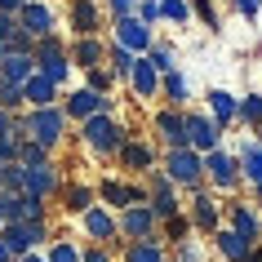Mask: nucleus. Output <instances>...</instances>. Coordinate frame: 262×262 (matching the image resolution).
I'll return each mask as SVG.
<instances>
[{"mask_svg": "<svg viewBox=\"0 0 262 262\" xmlns=\"http://www.w3.org/2000/svg\"><path fill=\"white\" fill-rule=\"evenodd\" d=\"M80 262H116V253H111V249H102V245H84Z\"/></svg>", "mask_w": 262, "mask_h": 262, "instance_id": "nucleus-44", "label": "nucleus"}, {"mask_svg": "<svg viewBox=\"0 0 262 262\" xmlns=\"http://www.w3.org/2000/svg\"><path fill=\"white\" fill-rule=\"evenodd\" d=\"M102 98L107 94H94V89H71V94H62V111H67V120L71 124H84L89 116H98L102 111Z\"/></svg>", "mask_w": 262, "mask_h": 262, "instance_id": "nucleus-20", "label": "nucleus"}, {"mask_svg": "<svg viewBox=\"0 0 262 262\" xmlns=\"http://www.w3.org/2000/svg\"><path fill=\"white\" fill-rule=\"evenodd\" d=\"M0 227H5V222H0Z\"/></svg>", "mask_w": 262, "mask_h": 262, "instance_id": "nucleus-56", "label": "nucleus"}, {"mask_svg": "<svg viewBox=\"0 0 262 262\" xmlns=\"http://www.w3.org/2000/svg\"><path fill=\"white\" fill-rule=\"evenodd\" d=\"M235 160H240V178L249 187H262V138H240Z\"/></svg>", "mask_w": 262, "mask_h": 262, "instance_id": "nucleus-23", "label": "nucleus"}, {"mask_svg": "<svg viewBox=\"0 0 262 262\" xmlns=\"http://www.w3.org/2000/svg\"><path fill=\"white\" fill-rule=\"evenodd\" d=\"M245 262H262V245H253V249H249V258Z\"/></svg>", "mask_w": 262, "mask_h": 262, "instance_id": "nucleus-52", "label": "nucleus"}, {"mask_svg": "<svg viewBox=\"0 0 262 262\" xmlns=\"http://www.w3.org/2000/svg\"><path fill=\"white\" fill-rule=\"evenodd\" d=\"M134 18H138V23H147V27L156 31V23H160V0H138Z\"/></svg>", "mask_w": 262, "mask_h": 262, "instance_id": "nucleus-42", "label": "nucleus"}, {"mask_svg": "<svg viewBox=\"0 0 262 262\" xmlns=\"http://www.w3.org/2000/svg\"><path fill=\"white\" fill-rule=\"evenodd\" d=\"M54 235H49V222H5L0 227V245L9 249V258H23L31 249L49 245Z\"/></svg>", "mask_w": 262, "mask_h": 262, "instance_id": "nucleus-8", "label": "nucleus"}, {"mask_svg": "<svg viewBox=\"0 0 262 262\" xmlns=\"http://www.w3.org/2000/svg\"><path fill=\"white\" fill-rule=\"evenodd\" d=\"M0 165H18V142L14 138H0Z\"/></svg>", "mask_w": 262, "mask_h": 262, "instance_id": "nucleus-45", "label": "nucleus"}, {"mask_svg": "<svg viewBox=\"0 0 262 262\" xmlns=\"http://www.w3.org/2000/svg\"><path fill=\"white\" fill-rule=\"evenodd\" d=\"M182 213L191 218V231L195 235H213L222 227V200L209 191V187H195V191H191V205L182 209Z\"/></svg>", "mask_w": 262, "mask_h": 262, "instance_id": "nucleus-9", "label": "nucleus"}, {"mask_svg": "<svg viewBox=\"0 0 262 262\" xmlns=\"http://www.w3.org/2000/svg\"><path fill=\"white\" fill-rule=\"evenodd\" d=\"M191 218L187 213H173V218H165L160 222V240H165V249H173V245H182V240H191Z\"/></svg>", "mask_w": 262, "mask_h": 262, "instance_id": "nucleus-30", "label": "nucleus"}, {"mask_svg": "<svg viewBox=\"0 0 262 262\" xmlns=\"http://www.w3.org/2000/svg\"><path fill=\"white\" fill-rule=\"evenodd\" d=\"M23 107H27V102H23V89H18V84H5V80H0V111L18 116Z\"/></svg>", "mask_w": 262, "mask_h": 262, "instance_id": "nucleus-39", "label": "nucleus"}, {"mask_svg": "<svg viewBox=\"0 0 262 262\" xmlns=\"http://www.w3.org/2000/svg\"><path fill=\"white\" fill-rule=\"evenodd\" d=\"M129 94L138 98V102H151V98H160V71H156L147 58H138V62H134V76H129Z\"/></svg>", "mask_w": 262, "mask_h": 262, "instance_id": "nucleus-24", "label": "nucleus"}, {"mask_svg": "<svg viewBox=\"0 0 262 262\" xmlns=\"http://www.w3.org/2000/svg\"><path fill=\"white\" fill-rule=\"evenodd\" d=\"M116 165L124 169V178H142V173H151L160 165V147L151 138H138V134H129L124 147L116 151Z\"/></svg>", "mask_w": 262, "mask_h": 262, "instance_id": "nucleus-7", "label": "nucleus"}, {"mask_svg": "<svg viewBox=\"0 0 262 262\" xmlns=\"http://www.w3.org/2000/svg\"><path fill=\"white\" fill-rule=\"evenodd\" d=\"M231 9L240 18H249V23H258L262 18V0H231Z\"/></svg>", "mask_w": 262, "mask_h": 262, "instance_id": "nucleus-43", "label": "nucleus"}, {"mask_svg": "<svg viewBox=\"0 0 262 262\" xmlns=\"http://www.w3.org/2000/svg\"><path fill=\"white\" fill-rule=\"evenodd\" d=\"M36 49V40L31 36H23V31H14V40H9V54H31Z\"/></svg>", "mask_w": 262, "mask_h": 262, "instance_id": "nucleus-46", "label": "nucleus"}, {"mask_svg": "<svg viewBox=\"0 0 262 262\" xmlns=\"http://www.w3.org/2000/svg\"><path fill=\"white\" fill-rule=\"evenodd\" d=\"M187 5H191V18H200L213 36L222 31V14H218V5H213V0H187Z\"/></svg>", "mask_w": 262, "mask_h": 262, "instance_id": "nucleus-34", "label": "nucleus"}, {"mask_svg": "<svg viewBox=\"0 0 262 262\" xmlns=\"http://www.w3.org/2000/svg\"><path fill=\"white\" fill-rule=\"evenodd\" d=\"M18 9H23V0H0V14H9V18H18Z\"/></svg>", "mask_w": 262, "mask_h": 262, "instance_id": "nucleus-48", "label": "nucleus"}, {"mask_svg": "<svg viewBox=\"0 0 262 262\" xmlns=\"http://www.w3.org/2000/svg\"><path fill=\"white\" fill-rule=\"evenodd\" d=\"M94 205H98L94 182H62V191H58V209H62V213L80 218V213H89Z\"/></svg>", "mask_w": 262, "mask_h": 262, "instance_id": "nucleus-21", "label": "nucleus"}, {"mask_svg": "<svg viewBox=\"0 0 262 262\" xmlns=\"http://www.w3.org/2000/svg\"><path fill=\"white\" fill-rule=\"evenodd\" d=\"M160 98H165V107L187 111V102H191V84H187V76H182L178 67L169 71V76H160Z\"/></svg>", "mask_w": 262, "mask_h": 262, "instance_id": "nucleus-27", "label": "nucleus"}, {"mask_svg": "<svg viewBox=\"0 0 262 262\" xmlns=\"http://www.w3.org/2000/svg\"><path fill=\"white\" fill-rule=\"evenodd\" d=\"M84 89H94V94H111V89H116V76L107 71V62L94 67V71H84Z\"/></svg>", "mask_w": 262, "mask_h": 262, "instance_id": "nucleus-37", "label": "nucleus"}, {"mask_svg": "<svg viewBox=\"0 0 262 262\" xmlns=\"http://www.w3.org/2000/svg\"><path fill=\"white\" fill-rule=\"evenodd\" d=\"M160 23L187 27V23H191V5H187V0H160Z\"/></svg>", "mask_w": 262, "mask_h": 262, "instance_id": "nucleus-35", "label": "nucleus"}, {"mask_svg": "<svg viewBox=\"0 0 262 262\" xmlns=\"http://www.w3.org/2000/svg\"><path fill=\"white\" fill-rule=\"evenodd\" d=\"M0 191H23V165H0Z\"/></svg>", "mask_w": 262, "mask_h": 262, "instance_id": "nucleus-41", "label": "nucleus"}, {"mask_svg": "<svg viewBox=\"0 0 262 262\" xmlns=\"http://www.w3.org/2000/svg\"><path fill=\"white\" fill-rule=\"evenodd\" d=\"M213 249H218V258H222V262H245L253 245H249L245 235H235L231 227H218V231H213Z\"/></svg>", "mask_w": 262, "mask_h": 262, "instance_id": "nucleus-28", "label": "nucleus"}, {"mask_svg": "<svg viewBox=\"0 0 262 262\" xmlns=\"http://www.w3.org/2000/svg\"><path fill=\"white\" fill-rule=\"evenodd\" d=\"M94 191H98V205L111 209V213H120V209H129V205H147V187H142V178L107 173V178L94 182Z\"/></svg>", "mask_w": 262, "mask_h": 262, "instance_id": "nucleus-4", "label": "nucleus"}, {"mask_svg": "<svg viewBox=\"0 0 262 262\" xmlns=\"http://www.w3.org/2000/svg\"><path fill=\"white\" fill-rule=\"evenodd\" d=\"M40 253H45V262H80L84 245L67 240V235H54V240H49V249H40Z\"/></svg>", "mask_w": 262, "mask_h": 262, "instance_id": "nucleus-31", "label": "nucleus"}, {"mask_svg": "<svg viewBox=\"0 0 262 262\" xmlns=\"http://www.w3.org/2000/svg\"><path fill=\"white\" fill-rule=\"evenodd\" d=\"M5 58H9V45H0V62H5Z\"/></svg>", "mask_w": 262, "mask_h": 262, "instance_id": "nucleus-54", "label": "nucleus"}, {"mask_svg": "<svg viewBox=\"0 0 262 262\" xmlns=\"http://www.w3.org/2000/svg\"><path fill=\"white\" fill-rule=\"evenodd\" d=\"M134 129L129 124H120L116 116H89V120L80 124V142H84V151H94L98 160H116V151L124 147V138H129Z\"/></svg>", "mask_w": 262, "mask_h": 262, "instance_id": "nucleus-1", "label": "nucleus"}, {"mask_svg": "<svg viewBox=\"0 0 262 262\" xmlns=\"http://www.w3.org/2000/svg\"><path fill=\"white\" fill-rule=\"evenodd\" d=\"M169 262H205V249H200V240H182L169 249Z\"/></svg>", "mask_w": 262, "mask_h": 262, "instance_id": "nucleus-38", "label": "nucleus"}, {"mask_svg": "<svg viewBox=\"0 0 262 262\" xmlns=\"http://www.w3.org/2000/svg\"><path fill=\"white\" fill-rule=\"evenodd\" d=\"M18 31L31 36V40L54 36V31H58V9L49 5V0H31V5H23V9H18Z\"/></svg>", "mask_w": 262, "mask_h": 262, "instance_id": "nucleus-10", "label": "nucleus"}, {"mask_svg": "<svg viewBox=\"0 0 262 262\" xmlns=\"http://www.w3.org/2000/svg\"><path fill=\"white\" fill-rule=\"evenodd\" d=\"M160 173H165L178 191H195V187H205V156L191 151V147L160 151Z\"/></svg>", "mask_w": 262, "mask_h": 262, "instance_id": "nucleus-3", "label": "nucleus"}, {"mask_svg": "<svg viewBox=\"0 0 262 262\" xmlns=\"http://www.w3.org/2000/svg\"><path fill=\"white\" fill-rule=\"evenodd\" d=\"M102 9H107V18H111V23H120V18H134L138 0H102Z\"/></svg>", "mask_w": 262, "mask_h": 262, "instance_id": "nucleus-40", "label": "nucleus"}, {"mask_svg": "<svg viewBox=\"0 0 262 262\" xmlns=\"http://www.w3.org/2000/svg\"><path fill=\"white\" fill-rule=\"evenodd\" d=\"M116 231H120L124 245L129 240H151V235H160V222H156V213L147 205H129L116 213Z\"/></svg>", "mask_w": 262, "mask_h": 262, "instance_id": "nucleus-12", "label": "nucleus"}, {"mask_svg": "<svg viewBox=\"0 0 262 262\" xmlns=\"http://www.w3.org/2000/svg\"><path fill=\"white\" fill-rule=\"evenodd\" d=\"M62 169L58 165H23V195H36V200H58L62 191Z\"/></svg>", "mask_w": 262, "mask_h": 262, "instance_id": "nucleus-11", "label": "nucleus"}, {"mask_svg": "<svg viewBox=\"0 0 262 262\" xmlns=\"http://www.w3.org/2000/svg\"><path fill=\"white\" fill-rule=\"evenodd\" d=\"M67 58L76 71H94L107 62V36H71L67 40Z\"/></svg>", "mask_w": 262, "mask_h": 262, "instance_id": "nucleus-18", "label": "nucleus"}, {"mask_svg": "<svg viewBox=\"0 0 262 262\" xmlns=\"http://www.w3.org/2000/svg\"><path fill=\"white\" fill-rule=\"evenodd\" d=\"M249 205H253V209L262 213V187H253V200H249Z\"/></svg>", "mask_w": 262, "mask_h": 262, "instance_id": "nucleus-51", "label": "nucleus"}, {"mask_svg": "<svg viewBox=\"0 0 262 262\" xmlns=\"http://www.w3.org/2000/svg\"><path fill=\"white\" fill-rule=\"evenodd\" d=\"M31 58H36V71H40L45 80H54L58 89H62V84L71 80V58H67V40H62V36H45V40H36V49H31Z\"/></svg>", "mask_w": 262, "mask_h": 262, "instance_id": "nucleus-5", "label": "nucleus"}, {"mask_svg": "<svg viewBox=\"0 0 262 262\" xmlns=\"http://www.w3.org/2000/svg\"><path fill=\"white\" fill-rule=\"evenodd\" d=\"M142 58H147V62H151L156 71H160V76H169V71L178 67V49H173L169 40H156V45H151V49H147Z\"/></svg>", "mask_w": 262, "mask_h": 262, "instance_id": "nucleus-32", "label": "nucleus"}, {"mask_svg": "<svg viewBox=\"0 0 262 262\" xmlns=\"http://www.w3.org/2000/svg\"><path fill=\"white\" fill-rule=\"evenodd\" d=\"M80 231L89 235L94 245L111 249V253H116V249L124 245V240H120V231H116V213H111V209H102V205H94L89 213H80Z\"/></svg>", "mask_w": 262, "mask_h": 262, "instance_id": "nucleus-14", "label": "nucleus"}, {"mask_svg": "<svg viewBox=\"0 0 262 262\" xmlns=\"http://www.w3.org/2000/svg\"><path fill=\"white\" fill-rule=\"evenodd\" d=\"M23 5H31V0H23Z\"/></svg>", "mask_w": 262, "mask_h": 262, "instance_id": "nucleus-55", "label": "nucleus"}, {"mask_svg": "<svg viewBox=\"0 0 262 262\" xmlns=\"http://www.w3.org/2000/svg\"><path fill=\"white\" fill-rule=\"evenodd\" d=\"M222 227H231L235 235H245L249 245H262V213L249 200H231L222 205Z\"/></svg>", "mask_w": 262, "mask_h": 262, "instance_id": "nucleus-13", "label": "nucleus"}, {"mask_svg": "<svg viewBox=\"0 0 262 262\" xmlns=\"http://www.w3.org/2000/svg\"><path fill=\"white\" fill-rule=\"evenodd\" d=\"M205 187H209V191H222V195H231V191H240V187H245L235 151L218 147V151H209V156H205Z\"/></svg>", "mask_w": 262, "mask_h": 262, "instance_id": "nucleus-6", "label": "nucleus"}, {"mask_svg": "<svg viewBox=\"0 0 262 262\" xmlns=\"http://www.w3.org/2000/svg\"><path fill=\"white\" fill-rule=\"evenodd\" d=\"M0 262H14V258H9V249H5V245H0Z\"/></svg>", "mask_w": 262, "mask_h": 262, "instance_id": "nucleus-53", "label": "nucleus"}, {"mask_svg": "<svg viewBox=\"0 0 262 262\" xmlns=\"http://www.w3.org/2000/svg\"><path fill=\"white\" fill-rule=\"evenodd\" d=\"M31 76H36V58L31 54H9L5 62H0V80L5 84H18V89H23Z\"/></svg>", "mask_w": 262, "mask_h": 262, "instance_id": "nucleus-29", "label": "nucleus"}, {"mask_svg": "<svg viewBox=\"0 0 262 262\" xmlns=\"http://www.w3.org/2000/svg\"><path fill=\"white\" fill-rule=\"evenodd\" d=\"M182 120H187V147L191 151L209 156L222 147V129L209 120V111H182Z\"/></svg>", "mask_w": 262, "mask_h": 262, "instance_id": "nucleus-15", "label": "nucleus"}, {"mask_svg": "<svg viewBox=\"0 0 262 262\" xmlns=\"http://www.w3.org/2000/svg\"><path fill=\"white\" fill-rule=\"evenodd\" d=\"M111 45H120V49H129L134 58H142L147 49L156 45V31L147 27V23H138V18H120V23H111Z\"/></svg>", "mask_w": 262, "mask_h": 262, "instance_id": "nucleus-16", "label": "nucleus"}, {"mask_svg": "<svg viewBox=\"0 0 262 262\" xmlns=\"http://www.w3.org/2000/svg\"><path fill=\"white\" fill-rule=\"evenodd\" d=\"M205 102H209V120L218 124L222 134H227L231 124H240V98H235V94H227V89H209Z\"/></svg>", "mask_w": 262, "mask_h": 262, "instance_id": "nucleus-22", "label": "nucleus"}, {"mask_svg": "<svg viewBox=\"0 0 262 262\" xmlns=\"http://www.w3.org/2000/svg\"><path fill=\"white\" fill-rule=\"evenodd\" d=\"M9 120H14V116H9V111H0V138H9Z\"/></svg>", "mask_w": 262, "mask_h": 262, "instance_id": "nucleus-49", "label": "nucleus"}, {"mask_svg": "<svg viewBox=\"0 0 262 262\" xmlns=\"http://www.w3.org/2000/svg\"><path fill=\"white\" fill-rule=\"evenodd\" d=\"M23 102H27V111H31V107H58V102H62V89L36 71V76L23 84Z\"/></svg>", "mask_w": 262, "mask_h": 262, "instance_id": "nucleus-25", "label": "nucleus"}, {"mask_svg": "<svg viewBox=\"0 0 262 262\" xmlns=\"http://www.w3.org/2000/svg\"><path fill=\"white\" fill-rule=\"evenodd\" d=\"M258 23H262V18H258Z\"/></svg>", "mask_w": 262, "mask_h": 262, "instance_id": "nucleus-57", "label": "nucleus"}, {"mask_svg": "<svg viewBox=\"0 0 262 262\" xmlns=\"http://www.w3.org/2000/svg\"><path fill=\"white\" fill-rule=\"evenodd\" d=\"M240 124L253 129V138L262 134V94H245L240 98Z\"/></svg>", "mask_w": 262, "mask_h": 262, "instance_id": "nucleus-33", "label": "nucleus"}, {"mask_svg": "<svg viewBox=\"0 0 262 262\" xmlns=\"http://www.w3.org/2000/svg\"><path fill=\"white\" fill-rule=\"evenodd\" d=\"M71 36H102V5L98 0H67Z\"/></svg>", "mask_w": 262, "mask_h": 262, "instance_id": "nucleus-19", "label": "nucleus"}, {"mask_svg": "<svg viewBox=\"0 0 262 262\" xmlns=\"http://www.w3.org/2000/svg\"><path fill=\"white\" fill-rule=\"evenodd\" d=\"M151 134H156V142H160V151H178V147H187V120H182V111L160 107L151 116Z\"/></svg>", "mask_w": 262, "mask_h": 262, "instance_id": "nucleus-17", "label": "nucleus"}, {"mask_svg": "<svg viewBox=\"0 0 262 262\" xmlns=\"http://www.w3.org/2000/svg\"><path fill=\"white\" fill-rule=\"evenodd\" d=\"M120 262H169V249L160 235H151V240H129V245H120Z\"/></svg>", "mask_w": 262, "mask_h": 262, "instance_id": "nucleus-26", "label": "nucleus"}, {"mask_svg": "<svg viewBox=\"0 0 262 262\" xmlns=\"http://www.w3.org/2000/svg\"><path fill=\"white\" fill-rule=\"evenodd\" d=\"M23 120H27V138L40 142L45 151H58L62 142H67V111H62V102L58 107H31L23 111Z\"/></svg>", "mask_w": 262, "mask_h": 262, "instance_id": "nucleus-2", "label": "nucleus"}, {"mask_svg": "<svg viewBox=\"0 0 262 262\" xmlns=\"http://www.w3.org/2000/svg\"><path fill=\"white\" fill-rule=\"evenodd\" d=\"M18 165H54V151H45L40 142L23 138L18 142Z\"/></svg>", "mask_w": 262, "mask_h": 262, "instance_id": "nucleus-36", "label": "nucleus"}, {"mask_svg": "<svg viewBox=\"0 0 262 262\" xmlns=\"http://www.w3.org/2000/svg\"><path fill=\"white\" fill-rule=\"evenodd\" d=\"M14 31H18V18L0 14V45H9V40H14Z\"/></svg>", "mask_w": 262, "mask_h": 262, "instance_id": "nucleus-47", "label": "nucleus"}, {"mask_svg": "<svg viewBox=\"0 0 262 262\" xmlns=\"http://www.w3.org/2000/svg\"><path fill=\"white\" fill-rule=\"evenodd\" d=\"M14 262H45V253H40V249H31V253H23V258H14Z\"/></svg>", "mask_w": 262, "mask_h": 262, "instance_id": "nucleus-50", "label": "nucleus"}]
</instances>
